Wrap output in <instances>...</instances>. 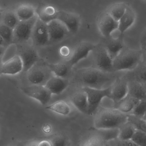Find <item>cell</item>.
I'll use <instances>...</instances> for the list:
<instances>
[{
    "label": "cell",
    "mask_w": 146,
    "mask_h": 146,
    "mask_svg": "<svg viewBox=\"0 0 146 146\" xmlns=\"http://www.w3.org/2000/svg\"><path fill=\"white\" fill-rule=\"evenodd\" d=\"M127 121V116L117 109L101 108L95 112L93 125L97 130L119 128Z\"/></svg>",
    "instance_id": "1"
},
{
    "label": "cell",
    "mask_w": 146,
    "mask_h": 146,
    "mask_svg": "<svg viewBox=\"0 0 146 146\" xmlns=\"http://www.w3.org/2000/svg\"><path fill=\"white\" fill-rule=\"evenodd\" d=\"M110 73L102 72L93 67L79 69L75 73V80L84 86L102 89L112 80Z\"/></svg>",
    "instance_id": "2"
},
{
    "label": "cell",
    "mask_w": 146,
    "mask_h": 146,
    "mask_svg": "<svg viewBox=\"0 0 146 146\" xmlns=\"http://www.w3.org/2000/svg\"><path fill=\"white\" fill-rule=\"evenodd\" d=\"M142 55L141 50L124 47L113 60L114 72L135 70L140 65Z\"/></svg>",
    "instance_id": "3"
},
{
    "label": "cell",
    "mask_w": 146,
    "mask_h": 146,
    "mask_svg": "<svg viewBox=\"0 0 146 146\" xmlns=\"http://www.w3.org/2000/svg\"><path fill=\"white\" fill-rule=\"evenodd\" d=\"M27 79L30 85L45 86L52 76L49 64L39 59L26 72Z\"/></svg>",
    "instance_id": "4"
},
{
    "label": "cell",
    "mask_w": 146,
    "mask_h": 146,
    "mask_svg": "<svg viewBox=\"0 0 146 146\" xmlns=\"http://www.w3.org/2000/svg\"><path fill=\"white\" fill-rule=\"evenodd\" d=\"M82 89L87 96L88 115L94 114L98 109L102 100L105 98H109L110 86L102 89L83 86Z\"/></svg>",
    "instance_id": "5"
},
{
    "label": "cell",
    "mask_w": 146,
    "mask_h": 146,
    "mask_svg": "<svg viewBox=\"0 0 146 146\" xmlns=\"http://www.w3.org/2000/svg\"><path fill=\"white\" fill-rule=\"evenodd\" d=\"M16 52L22 61L25 73L39 59L36 48L28 42L16 44Z\"/></svg>",
    "instance_id": "6"
},
{
    "label": "cell",
    "mask_w": 146,
    "mask_h": 146,
    "mask_svg": "<svg viewBox=\"0 0 146 146\" xmlns=\"http://www.w3.org/2000/svg\"><path fill=\"white\" fill-rule=\"evenodd\" d=\"M38 19L36 15L31 19L25 21H20L13 30V44H19L28 42L31 38L33 27Z\"/></svg>",
    "instance_id": "7"
},
{
    "label": "cell",
    "mask_w": 146,
    "mask_h": 146,
    "mask_svg": "<svg viewBox=\"0 0 146 146\" xmlns=\"http://www.w3.org/2000/svg\"><path fill=\"white\" fill-rule=\"evenodd\" d=\"M92 52H93V68L105 73H111L114 72L113 60L104 45H95Z\"/></svg>",
    "instance_id": "8"
},
{
    "label": "cell",
    "mask_w": 146,
    "mask_h": 146,
    "mask_svg": "<svg viewBox=\"0 0 146 146\" xmlns=\"http://www.w3.org/2000/svg\"><path fill=\"white\" fill-rule=\"evenodd\" d=\"M24 94L39 101L43 106H46L50 101L52 94L45 86L30 85L21 88Z\"/></svg>",
    "instance_id": "9"
},
{
    "label": "cell",
    "mask_w": 146,
    "mask_h": 146,
    "mask_svg": "<svg viewBox=\"0 0 146 146\" xmlns=\"http://www.w3.org/2000/svg\"><path fill=\"white\" fill-rule=\"evenodd\" d=\"M33 45L35 48H42L49 44L47 25L38 19L33 27L31 35Z\"/></svg>",
    "instance_id": "10"
},
{
    "label": "cell",
    "mask_w": 146,
    "mask_h": 146,
    "mask_svg": "<svg viewBox=\"0 0 146 146\" xmlns=\"http://www.w3.org/2000/svg\"><path fill=\"white\" fill-rule=\"evenodd\" d=\"M95 45L89 42H81L78 44L74 50L73 52L67 61V64L69 67H73L79 62L88 57L90 53L92 52Z\"/></svg>",
    "instance_id": "11"
},
{
    "label": "cell",
    "mask_w": 146,
    "mask_h": 146,
    "mask_svg": "<svg viewBox=\"0 0 146 146\" xmlns=\"http://www.w3.org/2000/svg\"><path fill=\"white\" fill-rule=\"evenodd\" d=\"M97 25L103 36L109 38L115 31L117 30L118 22L115 20L108 12H105L102 14L99 18Z\"/></svg>",
    "instance_id": "12"
},
{
    "label": "cell",
    "mask_w": 146,
    "mask_h": 146,
    "mask_svg": "<svg viewBox=\"0 0 146 146\" xmlns=\"http://www.w3.org/2000/svg\"><path fill=\"white\" fill-rule=\"evenodd\" d=\"M49 36V43L62 40L69 32L65 25L58 19H55L47 24Z\"/></svg>",
    "instance_id": "13"
},
{
    "label": "cell",
    "mask_w": 146,
    "mask_h": 146,
    "mask_svg": "<svg viewBox=\"0 0 146 146\" xmlns=\"http://www.w3.org/2000/svg\"><path fill=\"white\" fill-rule=\"evenodd\" d=\"M110 88L109 98L113 101L114 105L125 98L128 93V82L123 79L117 78L115 80Z\"/></svg>",
    "instance_id": "14"
},
{
    "label": "cell",
    "mask_w": 146,
    "mask_h": 146,
    "mask_svg": "<svg viewBox=\"0 0 146 146\" xmlns=\"http://www.w3.org/2000/svg\"><path fill=\"white\" fill-rule=\"evenodd\" d=\"M57 19L62 22L69 32L75 33L80 26V19L76 14L63 10L57 11Z\"/></svg>",
    "instance_id": "15"
},
{
    "label": "cell",
    "mask_w": 146,
    "mask_h": 146,
    "mask_svg": "<svg viewBox=\"0 0 146 146\" xmlns=\"http://www.w3.org/2000/svg\"><path fill=\"white\" fill-rule=\"evenodd\" d=\"M22 61L18 55H15L6 62L3 63L2 74L15 75L23 72Z\"/></svg>",
    "instance_id": "16"
},
{
    "label": "cell",
    "mask_w": 146,
    "mask_h": 146,
    "mask_svg": "<svg viewBox=\"0 0 146 146\" xmlns=\"http://www.w3.org/2000/svg\"><path fill=\"white\" fill-rule=\"evenodd\" d=\"M68 85V83L65 78L54 76L48 80L45 86L52 94L59 95L66 90Z\"/></svg>",
    "instance_id": "17"
},
{
    "label": "cell",
    "mask_w": 146,
    "mask_h": 146,
    "mask_svg": "<svg viewBox=\"0 0 146 146\" xmlns=\"http://www.w3.org/2000/svg\"><path fill=\"white\" fill-rule=\"evenodd\" d=\"M74 106L83 114L87 115L88 102L86 93L82 89L74 93L70 97Z\"/></svg>",
    "instance_id": "18"
},
{
    "label": "cell",
    "mask_w": 146,
    "mask_h": 146,
    "mask_svg": "<svg viewBox=\"0 0 146 146\" xmlns=\"http://www.w3.org/2000/svg\"><path fill=\"white\" fill-rule=\"evenodd\" d=\"M128 93L130 96L139 100L146 99V84L135 80L128 82Z\"/></svg>",
    "instance_id": "19"
},
{
    "label": "cell",
    "mask_w": 146,
    "mask_h": 146,
    "mask_svg": "<svg viewBox=\"0 0 146 146\" xmlns=\"http://www.w3.org/2000/svg\"><path fill=\"white\" fill-rule=\"evenodd\" d=\"M135 19L134 12L131 8L127 6L126 12L118 21L117 30L123 34L133 25Z\"/></svg>",
    "instance_id": "20"
},
{
    "label": "cell",
    "mask_w": 146,
    "mask_h": 146,
    "mask_svg": "<svg viewBox=\"0 0 146 146\" xmlns=\"http://www.w3.org/2000/svg\"><path fill=\"white\" fill-rule=\"evenodd\" d=\"M139 101L128 94L125 98L114 105V108L124 114H130Z\"/></svg>",
    "instance_id": "21"
},
{
    "label": "cell",
    "mask_w": 146,
    "mask_h": 146,
    "mask_svg": "<svg viewBox=\"0 0 146 146\" xmlns=\"http://www.w3.org/2000/svg\"><path fill=\"white\" fill-rule=\"evenodd\" d=\"M15 12L19 21L31 19L37 14L34 7L30 4L19 5L16 8Z\"/></svg>",
    "instance_id": "22"
},
{
    "label": "cell",
    "mask_w": 146,
    "mask_h": 146,
    "mask_svg": "<svg viewBox=\"0 0 146 146\" xmlns=\"http://www.w3.org/2000/svg\"><path fill=\"white\" fill-rule=\"evenodd\" d=\"M104 46L112 60L118 55L124 48L123 42L119 38L109 39Z\"/></svg>",
    "instance_id": "23"
},
{
    "label": "cell",
    "mask_w": 146,
    "mask_h": 146,
    "mask_svg": "<svg viewBox=\"0 0 146 146\" xmlns=\"http://www.w3.org/2000/svg\"><path fill=\"white\" fill-rule=\"evenodd\" d=\"M45 109L63 116L69 115L71 112L69 105L63 100H58L45 106Z\"/></svg>",
    "instance_id": "24"
},
{
    "label": "cell",
    "mask_w": 146,
    "mask_h": 146,
    "mask_svg": "<svg viewBox=\"0 0 146 146\" xmlns=\"http://www.w3.org/2000/svg\"><path fill=\"white\" fill-rule=\"evenodd\" d=\"M57 11L53 6L48 5L42 8L38 13V18L46 24L56 19Z\"/></svg>",
    "instance_id": "25"
},
{
    "label": "cell",
    "mask_w": 146,
    "mask_h": 146,
    "mask_svg": "<svg viewBox=\"0 0 146 146\" xmlns=\"http://www.w3.org/2000/svg\"><path fill=\"white\" fill-rule=\"evenodd\" d=\"M0 21L13 30L20 21L15 11L10 9L2 11Z\"/></svg>",
    "instance_id": "26"
},
{
    "label": "cell",
    "mask_w": 146,
    "mask_h": 146,
    "mask_svg": "<svg viewBox=\"0 0 146 146\" xmlns=\"http://www.w3.org/2000/svg\"><path fill=\"white\" fill-rule=\"evenodd\" d=\"M49 66L55 76L65 78L68 74L70 68L67 62H58L56 64H49Z\"/></svg>",
    "instance_id": "27"
},
{
    "label": "cell",
    "mask_w": 146,
    "mask_h": 146,
    "mask_svg": "<svg viewBox=\"0 0 146 146\" xmlns=\"http://www.w3.org/2000/svg\"><path fill=\"white\" fill-rule=\"evenodd\" d=\"M127 6L123 3H117L112 5L108 13L116 21H119L126 12Z\"/></svg>",
    "instance_id": "28"
},
{
    "label": "cell",
    "mask_w": 146,
    "mask_h": 146,
    "mask_svg": "<svg viewBox=\"0 0 146 146\" xmlns=\"http://www.w3.org/2000/svg\"><path fill=\"white\" fill-rule=\"evenodd\" d=\"M119 133L117 139L121 140H130L136 129L131 123L127 121L119 128Z\"/></svg>",
    "instance_id": "29"
},
{
    "label": "cell",
    "mask_w": 146,
    "mask_h": 146,
    "mask_svg": "<svg viewBox=\"0 0 146 146\" xmlns=\"http://www.w3.org/2000/svg\"><path fill=\"white\" fill-rule=\"evenodd\" d=\"M106 142L99 133L97 131L88 136L81 146H105Z\"/></svg>",
    "instance_id": "30"
},
{
    "label": "cell",
    "mask_w": 146,
    "mask_h": 146,
    "mask_svg": "<svg viewBox=\"0 0 146 146\" xmlns=\"http://www.w3.org/2000/svg\"><path fill=\"white\" fill-rule=\"evenodd\" d=\"M0 36L8 46L13 44V29L0 21Z\"/></svg>",
    "instance_id": "31"
},
{
    "label": "cell",
    "mask_w": 146,
    "mask_h": 146,
    "mask_svg": "<svg viewBox=\"0 0 146 146\" xmlns=\"http://www.w3.org/2000/svg\"><path fill=\"white\" fill-rule=\"evenodd\" d=\"M127 122L132 124L136 129L146 132V119L135 116L131 114H128Z\"/></svg>",
    "instance_id": "32"
},
{
    "label": "cell",
    "mask_w": 146,
    "mask_h": 146,
    "mask_svg": "<svg viewBox=\"0 0 146 146\" xmlns=\"http://www.w3.org/2000/svg\"><path fill=\"white\" fill-rule=\"evenodd\" d=\"M98 133L102 135L105 142H107L115 139L118 138L119 135V128L107 129L97 130Z\"/></svg>",
    "instance_id": "33"
},
{
    "label": "cell",
    "mask_w": 146,
    "mask_h": 146,
    "mask_svg": "<svg viewBox=\"0 0 146 146\" xmlns=\"http://www.w3.org/2000/svg\"><path fill=\"white\" fill-rule=\"evenodd\" d=\"M146 99L139 101L130 114L146 119Z\"/></svg>",
    "instance_id": "34"
},
{
    "label": "cell",
    "mask_w": 146,
    "mask_h": 146,
    "mask_svg": "<svg viewBox=\"0 0 146 146\" xmlns=\"http://www.w3.org/2000/svg\"><path fill=\"white\" fill-rule=\"evenodd\" d=\"M130 140L139 146H146V132L136 129Z\"/></svg>",
    "instance_id": "35"
},
{
    "label": "cell",
    "mask_w": 146,
    "mask_h": 146,
    "mask_svg": "<svg viewBox=\"0 0 146 146\" xmlns=\"http://www.w3.org/2000/svg\"><path fill=\"white\" fill-rule=\"evenodd\" d=\"M50 141L52 146H68L67 139L63 134L54 136Z\"/></svg>",
    "instance_id": "36"
},
{
    "label": "cell",
    "mask_w": 146,
    "mask_h": 146,
    "mask_svg": "<svg viewBox=\"0 0 146 146\" xmlns=\"http://www.w3.org/2000/svg\"><path fill=\"white\" fill-rule=\"evenodd\" d=\"M107 144L109 146H139L131 140H121L118 139L107 142Z\"/></svg>",
    "instance_id": "37"
},
{
    "label": "cell",
    "mask_w": 146,
    "mask_h": 146,
    "mask_svg": "<svg viewBox=\"0 0 146 146\" xmlns=\"http://www.w3.org/2000/svg\"><path fill=\"white\" fill-rule=\"evenodd\" d=\"M136 80L146 84V65H143L136 74Z\"/></svg>",
    "instance_id": "38"
},
{
    "label": "cell",
    "mask_w": 146,
    "mask_h": 146,
    "mask_svg": "<svg viewBox=\"0 0 146 146\" xmlns=\"http://www.w3.org/2000/svg\"><path fill=\"white\" fill-rule=\"evenodd\" d=\"M59 54L63 58H67L71 56V50L68 46L63 45L59 48Z\"/></svg>",
    "instance_id": "39"
},
{
    "label": "cell",
    "mask_w": 146,
    "mask_h": 146,
    "mask_svg": "<svg viewBox=\"0 0 146 146\" xmlns=\"http://www.w3.org/2000/svg\"><path fill=\"white\" fill-rule=\"evenodd\" d=\"M140 45L141 51L142 53H145L146 50V31L145 30L141 37Z\"/></svg>",
    "instance_id": "40"
},
{
    "label": "cell",
    "mask_w": 146,
    "mask_h": 146,
    "mask_svg": "<svg viewBox=\"0 0 146 146\" xmlns=\"http://www.w3.org/2000/svg\"><path fill=\"white\" fill-rule=\"evenodd\" d=\"M37 146H52V145L50 140H43L38 143Z\"/></svg>",
    "instance_id": "41"
},
{
    "label": "cell",
    "mask_w": 146,
    "mask_h": 146,
    "mask_svg": "<svg viewBox=\"0 0 146 146\" xmlns=\"http://www.w3.org/2000/svg\"><path fill=\"white\" fill-rule=\"evenodd\" d=\"M7 48L5 46L0 45V60H2L3 57L5 54Z\"/></svg>",
    "instance_id": "42"
},
{
    "label": "cell",
    "mask_w": 146,
    "mask_h": 146,
    "mask_svg": "<svg viewBox=\"0 0 146 146\" xmlns=\"http://www.w3.org/2000/svg\"><path fill=\"white\" fill-rule=\"evenodd\" d=\"M38 142L36 141H32L28 142L25 146H37Z\"/></svg>",
    "instance_id": "43"
},
{
    "label": "cell",
    "mask_w": 146,
    "mask_h": 146,
    "mask_svg": "<svg viewBox=\"0 0 146 146\" xmlns=\"http://www.w3.org/2000/svg\"><path fill=\"white\" fill-rule=\"evenodd\" d=\"M0 45H3V46H5L7 48L8 47V46L7 45V44L5 43V42L3 41V39L1 37V36H0Z\"/></svg>",
    "instance_id": "44"
},
{
    "label": "cell",
    "mask_w": 146,
    "mask_h": 146,
    "mask_svg": "<svg viewBox=\"0 0 146 146\" xmlns=\"http://www.w3.org/2000/svg\"><path fill=\"white\" fill-rule=\"evenodd\" d=\"M2 60H0V76L2 74V67L3 65Z\"/></svg>",
    "instance_id": "45"
},
{
    "label": "cell",
    "mask_w": 146,
    "mask_h": 146,
    "mask_svg": "<svg viewBox=\"0 0 146 146\" xmlns=\"http://www.w3.org/2000/svg\"><path fill=\"white\" fill-rule=\"evenodd\" d=\"M2 13V11L0 9V20H1V17Z\"/></svg>",
    "instance_id": "46"
},
{
    "label": "cell",
    "mask_w": 146,
    "mask_h": 146,
    "mask_svg": "<svg viewBox=\"0 0 146 146\" xmlns=\"http://www.w3.org/2000/svg\"><path fill=\"white\" fill-rule=\"evenodd\" d=\"M105 146H109V145H108V144H107V143H106V145H105Z\"/></svg>",
    "instance_id": "47"
},
{
    "label": "cell",
    "mask_w": 146,
    "mask_h": 146,
    "mask_svg": "<svg viewBox=\"0 0 146 146\" xmlns=\"http://www.w3.org/2000/svg\"><path fill=\"white\" fill-rule=\"evenodd\" d=\"M17 146V145H11V146Z\"/></svg>",
    "instance_id": "48"
}]
</instances>
